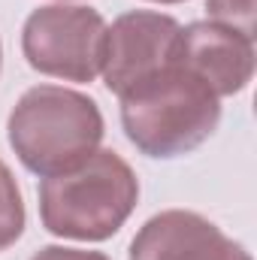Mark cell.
<instances>
[{
	"instance_id": "10",
	"label": "cell",
	"mask_w": 257,
	"mask_h": 260,
	"mask_svg": "<svg viewBox=\"0 0 257 260\" xmlns=\"http://www.w3.org/2000/svg\"><path fill=\"white\" fill-rule=\"evenodd\" d=\"M30 260H112L103 251H88V248H67V245H46Z\"/></svg>"
},
{
	"instance_id": "9",
	"label": "cell",
	"mask_w": 257,
	"mask_h": 260,
	"mask_svg": "<svg viewBox=\"0 0 257 260\" xmlns=\"http://www.w3.org/2000/svg\"><path fill=\"white\" fill-rule=\"evenodd\" d=\"M206 12H209V21H218V24L233 27L242 37L254 40L257 0H206Z\"/></svg>"
},
{
	"instance_id": "3",
	"label": "cell",
	"mask_w": 257,
	"mask_h": 260,
	"mask_svg": "<svg viewBox=\"0 0 257 260\" xmlns=\"http://www.w3.org/2000/svg\"><path fill=\"white\" fill-rule=\"evenodd\" d=\"M118 103L130 145L157 160L191 154L221 124V97L179 64L145 79Z\"/></svg>"
},
{
	"instance_id": "6",
	"label": "cell",
	"mask_w": 257,
	"mask_h": 260,
	"mask_svg": "<svg viewBox=\"0 0 257 260\" xmlns=\"http://www.w3.org/2000/svg\"><path fill=\"white\" fill-rule=\"evenodd\" d=\"M127 260H251V254L206 215L167 209L136 230Z\"/></svg>"
},
{
	"instance_id": "2",
	"label": "cell",
	"mask_w": 257,
	"mask_h": 260,
	"mask_svg": "<svg viewBox=\"0 0 257 260\" xmlns=\"http://www.w3.org/2000/svg\"><path fill=\"white\" fill-rule=\"evenodd\" d=\"M139 179L112 148H97L79 167L40 182V221L58 239L106 242L133 215Z\"/></svg>"
},
{
	"instance_id": "13",
	"label": "cell",
	"mask_w": 257,
	"mask_h": 260,
	"mask_svg": "<svg viewBox=\"0 0 257 260\" xmlns=\"http://www.w3.org/2000/svg\"><path fill=\"white\" fill-rule=\"evenodd\" d=\"M61 3H67V0H61Z\"/></svg>"
},
{
	"instance_id": "8",
	"label": "cell",
	"mask_w": 257,
	"mask_h": 260,
	"mask_svg": "<svg viewBox=\"0 0 257 260\" xmlns=\"http://www.w3.org/2000/svg\"><path fill=\"white\" fill-rule=\"evenodd\" d=\"M27 224V212H24V197L21 188L12 176V170L0 160V251L12 248Z\"/></svg>"
},
{
	"instance_id": "1",
	"label": "cell",
	"mask_w": 257,
	"mask_h": 260,
	"mask_svg": "<svg viewBox=\"0 0 257 260\" xmlns=\"http://www.w3.org/2000/svg\"><path fill=\"white\" fill-rule=\"evenodd\" d=\"M103 133L106 124L97 100L64 85L27 88L6 118L9 148L21 167L40 179L88 160L100 148Z\"/></svg>"
},
{
	"instance_id": "12",
	"label": "cell",
	"mask_w": 257,
	"mask_h": 260,
	"mask_svg": "<svg viewBox=\"0 0 257 260\" xmlns=\"http://www.w3.org/2000/svg\"><path fill=\"white\" fill-rule=\"evenodd\" d=\"M0 70H3V46H0Z\"/></svg>"
},
{
	"instance_id": "11",
	"label": "cell",
	"mask_w": 257,
	"mask_h": 260,
	"mask_svg": "<svg viewBox=\"0 0 257 260\" xmlns=\"http://www.w3.org/2000/svg\"><path fill=\"white\" fill-rule=\"evenodd\" d=\"M145 3H164V6H176V3H185V0H145Z\"/></svg>"
},
{
	"instance_id": "4",
	"label": "cell",
	"mask_w": 257,
	"mask_h": 260,
	"mask_svg": "<svg viewBox=\"0 0 257 260\" xmlns=\"http://www.w3.org/2000/svg\"><path fill=\"white\" fill-rule=\"evenodd\" d=\"M106 21L97 9L79 3L40 6L24 18L21 55L30 70L88 85L100 76Z\"/></svg>"
},
{
	"instance_id": "5",
	"label": "cell",
	"mask_w": 257,
	"mask_h": 260,
	"mask_svg": "<svg viewBox=\"0 0 257 260\" xmlns=\"http://www.w3.org/2000/svg\"><path fill=\"white\" fill-rule=\"evenodd\" d=\"M182 24L167 12L133 9L106 24L100 76L103 85L124 97L145 79L176 64V40Z\"/></svg>"
},
{
	"instance_id": "7",
	"label": "cell",
	"mask_w": 257,
	"mask_h": 260,
	"mask_svg": "<svg viewBox=\"0 0 257 260\" xmlns=\"http://www.w3.org/2000/svg\"><path fill=\"white\" fill-rule=\"evenodd\" d=\"M176 64L203 79L218 97H233L254 76V40L209 18L191 21L179 30Z\"/></svg>"
}]
</instances>
